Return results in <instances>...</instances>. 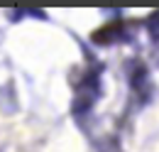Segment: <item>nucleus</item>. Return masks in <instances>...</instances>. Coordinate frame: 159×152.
Listing matches in <instances>:
<instances>
[{
    "instance_id": "nucleus-2",
    "label": "nucleus",
    "mask_w": 159,
    "mask_h": 152,
    "mask_svg": "<svg viewBox=\"0 0 159 152\" xmlns=\"http://www.w3.org/2000/svg\"><path fill=\"white\" fill-rule=\"evenodd\" d=\"M125 76H127V83L132 88V93L139 98V103L144 106L149 98H152V81H149V69L139 61L132 59L125 64Z\"/></svg>"
},
{
    "instance_id": "nucleus-1",
    "label": "nucleus",
    "mask_w": 159,
    "mask_h": 152,
    "mask_svg": "<svg viewBox=\"0 0 159 152\" xmlns=\"http://www.w3.org/2000/svg\"><path fill=\"white\" fill-rule=\"evenodd\" d=\"M100 88H103V86H100V66L86 71L83 81L76 86V96H74V101H71V113L76 115V118L83 115V113H88V111L96 106V101L100 98Z\"/></svg>"
},
{
    "instance_id": "nucleus-4",
    "label": "nucleus",
    "mask_w": 159,
    "mask_h": 152,
    "mask_svg": "<svg viewBox=\"0 0 159 152\" xmlns=\"http://www.w3.org/2000/svg\"><path fill=\"white\" fill-rule=\"evenodd\" d=\"M147 35H149V39L152 42H159V10H154L149 17H147Z\"/></svg>"
},
{
    "instance_id": "nucleus-3",
    "label": "nucleus",
    "mask_w": 159,
    "mask_h": 152,
    "mask_svg": "<svg viewBox=\"0 0 159 152\" xmlns=\"http://www.w3.org/2000/svg\"><path fill=\"white\" fill-rule=\"evenodd\" d=\"M93 42L96 44H118V42H130L132 35L127 32V27L122 25V22H113V25H108V27H103L98 32H93Z\"/></svg>"
}]
</instances>
